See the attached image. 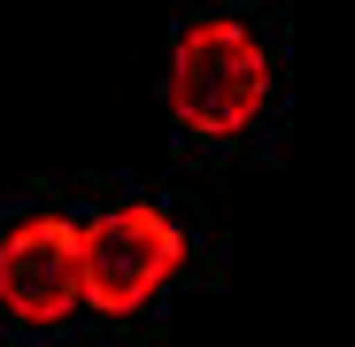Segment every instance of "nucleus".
<instances>
[{
	"label": "nucleus",
	"mask_w": 355,
	"mask_h": 347,
	"mask_svg": "<svg viewBox=\"0 0 355 347\" xmlns=\"http://www.w3.org/2000/svg\"><path fill=\"white\" fill-rule=\"evenodd\" d=\"M162 93H170V116L186 132L232 139V132H248L255 116H263V100H270V54H263V39L248 24L201 16V24L178 31Z\"/></svg>",
	"instance_id": "nucleus-1"
},
{
	"label": "nucleus",
	"mask_w": 355,
	"mask_h": 347,
	"mask_svg": "<svg viewBox=\"0 0 355 347\" xmlns=\"http://www.w3.org/2000/svg\"><path fill=\"white\" fill-rule=\"evenodd\" d=\"M178 263H186V231H178L162 208H147V201L78 224V301L101 309V317L147 309L178 278Z\"/></svg>",
	"instance_id": "nucleus-2"
},
{
	"label": "nucleus",
	"mask_w": 355,
	"mask_h": 347,
	"mask_svg": "<svg viewBox=\"0 0 355 347\" xmlns=\"http://www.w3.org/2000/svg\"><path fill=\"white\" fill-rule=\"evenodd\" d=\"M0 309L24 324H62L78 309V224L24 216L0 240Z\"/></svg>",
	"instance_id": "nucleus-3"
}]
</instances>
